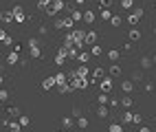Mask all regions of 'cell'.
<instances>
[{"mask_svg": "<svg viewBox=\"0 0 156 132\" xmlns=\"http://www.w3.org/2000/svg\"><path fill=\"white\" fill-rule=\"evenodd\" d=\"M62 7H64V5H62V0H53V2L48 5V16H55Z\"/></svg>", "mask_w": 156, "mask_h": 132, "instance_id": "1", "label": "cell"}, {"mask_svg": "<svg viewBox=\"0 0 156 132\" xmlns=\"http://www.w3.org/2000/svg\"><path fill=\"white\" fill-rule=\"evenodd\" d=\"M101 90H103V93H110V90H112V79L110 77L101 79Z\"/></svg>", "mask_w": 156, "mask_h": 132, "instance_id": "2", "label": "cell"}, {"mask_svg": "<svg viewBox=\"0 0 156 132\" xmlns=\"http://www.w3.org/2000/svg\"><path fill=\"white\" fill-rule=\"evenodd\" d=\"M13 18L18 20V22H22V20H24V11H22V7H13Z\"/></svg>", "mask_w": 156, "mask_h": 132, "instance_id": "3", "label": "cell"}, {"mask_svg": "<svg viewBox=\"0 0 156 132\" xmlns=\"http://www.w3.org/2000/svg\"><path fill=\"white\" fill-rule=\"evenodd\" d=\"M42 86L48 90V88H53V86H57V82H55V77H46L44 82H42Z\"/></svg>", "mask_w": 156, "mask_h": 132, "instance_id": "4", "label": "cell"}, {"mask_svg": "<svg viewBox=\"0 0 156 132\" xmlns=\"http://www.w3.org/2000/svg\"><path fill=\"white\" fill-rule=\"evenodd\" d=\"M97 42V33L95 31H88L86 33V44H95Z\"/></svg>", "mask_w": 156, "mask_h": 132, "instance_id": "5", "label": "cell"}, {"mask_svg": "<svg viewBox=\"0 0 156 132\" xmlns=\"http://www.w3.org/2000/svg\"><path fill=\"white\" fill-rule=\"evenodd\" d=\"M121 90H123V93H130V90H132V82H130V79H123V82H121Z\"/></svg>", "mask_w": 156, "mask_h": 132, "instance_id": "6", "label": "cell"}, {"mask_svg": "<svg viewBox=\"0 0 156 132\" xmlns=\"http://www.w3.org/2000/svg\"><path fill=\"white\" fill-rule=\"evenodd\" d=\"M55 82H57V86H66V75H64V73L55 75Z\"/></svg>", "mask_w": 156, "mask_h": 132, "instance_id": "7", "label": "cell"}, {"mask_svg": "<svg viewBox=\"0 0 156 132\" xmlns=\"http://www.w3.org/2000/svg\"><path fill=\"white\" fill-rule=\"evenodd\" d=\"M130 121H134V115L132 112H126V115L121 117V123H130Z\"/></svg>", "mask_w": 156, "mask_h": 132, "instance_id": "8", "label": "cell"}, {"mask_svg": "<svg viewBox=\"0 0 156 132\" xmlns=\"http://www.w3.org/2000/svg\"><path fill=\"white\" fill-rule=\"evenodd\" d=\"M18 62V53L13 51V53H9V57H7V64H16Z\"/></svg>", "mask_w": 156, "mask_h": 132, "instance_id": "9", "label": "cell"}, {"mask_svg": "<svg viewBox=\"0 0 156 132\" xmlns=\"http://www.w3.org/2000/svg\"><path fill=\"white\" fill-rule=\"evenodd\" d=\"M152 64H154V59H150V57H143V59H141V66H143V68H150Z\"/></svg>", "mask_w": 156, "mask_h": 132, "instance_id": "10", "label": "cell"}, {"mask_svg": "<svg viewBox=\"0 0 156 132\" xmlns=\"http://www.w3.org/2000/svg\"><path fill=\"white\" fill-rule=\"evenodd\" d=\"M110 75H112V77H117V75H121V66H119V64H114V66L110 68Z\"/></svg>", "mask_w": 156, "mask_h": 132, "instance_id": "11", "label": "cell"}, {"mask_svg": "<svg viewBox=\"0 0 156 132\" xmlns=\"http://www.w3.org/2000/svg\"><path fill=\"white\" fill-rule=\"evenodd\" d=\"M97 115H99L101 119H106V117H108V108H106V106H99V110H97Z\"/></svg>", "mask_w": 156, "mask_h": 132, "instance_id": "12", "label": "cell"}, {"mask_svg": "<svg viewBox=\"0 0 156 132\" xmlns=\"http://www.w3.org/2000/svg\"><path fill=\"white\" fill-rule=\"evenodd\" d=\"M108 101H110V97H108V93H101V95H99V104H101V106H106V104H108Z\"/></svg>", "mask_w": 156, "mask_h": 132, "instance_id": "13", "label": "cell"}, {"mask_svg": "<svg viewBox=\"0 0 156 132\" xmlns=\"http://www.w3.org/2000/svg\"><path fill=\"white\" fill-rule=\"evenodd\" d=\"M84 22H95V13H92V11H86V13H84Z\"/></svg>", "mask_w": 156, "mask_h": 132, "instance_id": "14", "label": "cell"}, {"mask_svg": "<svg viewBox=\"0 0 156 132\" xmlns=\"http://www.w3.org/2000/svg\"><path fill=\"white\" fill-rule=\"evenodd\" d=\"M2 20H5L7 24L11 22V20H16V18H13V11H7V13H2Z\"/></svg>", "mask_w": 156, "mask_h": 132, "instance_id": "15", "label": "cell"}, {"mask_svg": "<svg viewBox=\"0 0 156 132\" xmlns=\"http://www.w3.org/2000/svg\"><path fill=\"white\" fill-rule=\"evenodd\" d=\"M141 37V31H139V29H132V31H130V40H139Z\"/></svg>", "mask_w": 156, "mask_h": 132, "instance_id": "16", "label": "cell"}, {"mask_svg": "<svg viewBox=\"0 0 156 132\" xmlns=\"http://www.w3.org/2000/svg\"><path fill=\"white\" fill-rule=\"evenodd\" d=\"M64 128H66V130L73 128V117H64Z\"/></svg>", "mask_w": 156, "mask_h": 132, "instance_id": "17", "label": "cell"}, {"mask_svg": "<svg viewBox=\"0 0 156 132\" xmlns=\"http://www.w3.org/2000/svg\"><path fill=\"white\" fill-rule=\"evenodd\" d=\"M101 18H103V20H112V13H110V9H103V11H101Z\"/></svg>", "mask_w": 156, "mask_h": 132, "instance_id": "18", "label": "cell"}, {"mask_svg": "<svg viewBox=\"0 0 156 132\" xmlns=\"http://www.w3.org/2000/svg\"><path fill=\"white\" fill-rule=\"evenodd\" d=\"M9 130H11V132H20V123H16V121H11V123H9Z\"/></svg>", "mask_w": 156, "mask_h": 132, "instance_id": "19", "label": "cell"}, {"mask_svg": "<svg viewBox=\"0 0 156 132\" xmlns=\"http://www.w3.org/2000/svg\"><path fill=\"white\" fill-rule=\"evenodd\" d=\"M108 57L112 59V62H117V59H119V51H110V53H108Z\"/></svg>", "mask_w": 156, "mask_h": 132, "instance_id": "20", "label": "cell"}, {"mask_svg": "<svg viewBox=\"0 0 156 132\" xmlns=\"http://www.w3.org/2000/svg\"><path fill=\"white\" fill-rule=\"evenodd\" d=\"M77 126H79V128H86V126H88V119L79 117V119H77Z\"/></svg>", "mask_w": 156, "mask_h": 132, "instance_id": "21", "label": "cell"}, {"mask_svg": "<svg viewBox=\"0 0 156 132\" xmlns=\"http://www.w3.org/2000/svg\"><path fill=\"white\" fill-rule=\"evenodd\" d=\"M31 57H40V46H31Z\"/></svg>", "mask_w": 156, "mask_h": 132, "instance_id": "22", "label": "cell"}, {"mask_svg": "<svg viewBox=\"0 0 156 132\" xmlns=\"http://www.w3.org/2000/svg\"><path fill=\"white\" fill-rule=\"evenodd\" d=\"M121 106L130 108V106H132V99H130V97H123V99H121Z\"/></svg>", "mask_w": 156, "mask_h": 132, "instance_id": "23", "label": "cell"}, {"mask_svg": "<svg viewBox=\"0 0 156 132\" xmlns=\"http://www.w3.org/2000/svg\"><path fill=\"white\" fill-rule=\"evenodd\" d=\"M110 132H123L121 123H114V126H110Z\"/></svg>", "mask_w": 156, "mask_h": 132, "instance_id": "24", "label": "cell"}, {"mask_svg": "<svg viewBox=\"0 0 156 132\" xmlns=\"http://www.w3.org/2000/svg\"><path fill=\"white\" fill-rule=\"evenodd\" d=\"M88 75V70H86V66H81L79 70H77V77H86Z\"/></svg>", "mask_w": 156, "mask_h": 132, "instance_id": "25", "label": "cell"}, {"mask_svg": "<svg viewBox=\"0 0 156 132\" xmlns=\"http://www.w3.org/2000/svg\"><path fill=\"white\" fill-rule=\"evenodd\" d=\"M7 99H9V93L2 88V90H0V101H7Z\"/></svg>", "mask_w": 156, "mask_h": 132, "instance_id": "26", "label": "cell"}, {"mask_svg": "<svg viewBox=\"0 0 156 132\" xmlns=\"http://www.w3.org/2000/svg\"><path fill=\"white\" fill-rule=\"evenodd\" d=\"M128 20H130V24H136V22H139V16H136V13H132Z\"/></svg>", "mask_w": 156, "mask_h": 132, "instance_id": "27", "label": "cell"}, {"mask_svg": "<svg viewBox=\"0 0 156 132\" xmlns=\"http://www.w3.org/2000/svg\"><path fill=\"white\" fill-rule=\"evenodd\" d=\"M20 126H29V117H24V115H20Z\"/></svg>", "mask_w": 156, "mask_h": 132, "instance_id": "28", "label": "cell"}, {"mask_svg": "<svg viewBox=\"0 0 156 132\" xmlns=\"http://www.w3.org/2000/svg\"><path fill=\"white\" fill-rule=\"evenodd\" d=\"M121 7L123 9H130L132 7V0H121Z\"/></svg>", "mask_w": 156, "mask_h": 132, "instance_id": "29", "label": "cell"}, {"mask_svg": "<svg viewBox=\"0 0 156 132\" xmlns=\"http://www.w3.org/2000/svg\"><path fill=\"white\" fill-rule=\"evenodd\" d=\"M92 55H101V46H97V44L92 46Z\"/></svg>", "mask_w": 156, "mask_h": 132, "instance_id": "30", "label": "cell"}, {"mask_svg": "<svg viewBox=\"0 0 156 132\" xmlns=\"http://www.w3.org/2000/svg\"><path fill=\"white\" fill-rule=\"evenodd\" d=\"M18 112H20V110H18V108H9V115H11V117H20Z\"/></svg>", "mask_w": 156, "mask_h": 132, "instance_id": "31", "label": "cell"}, {"mask_svg": "<svg viewBox=\"0 0 156 132\" xmlns=\"http://www.w3.org/2000/svg\"><path fill=\"white\" fill-rule=\"evenodd\" d=\"M112 24H114V27H119V24H121V18H119V16H114V18H112Z\"/></svg>", "mask_w": 156, "mask_h": 132, "instance_id": "32", "label": "cell"}, {"mask_svg": "<svg viewBox=\"0 0 156 132\" xmlns=\"http://www.w3.org/2000/svg\"><path fill=\"white\" fill-rule=\"evenodd\" d=\"M88 57H90L88 53H81V55H79V62H88Z\"/></svg>", "mask_w": 156, "mask_h": 132, "instance_id": "33", "label": "cell"}, {"mask_svg": "<svg viewBox=\"0 0 156 132\" xmlns=\"http://www.w3.org/2000/svg\"><path fill=\"white\" fill-rule=\"evenodd\" d=\"M37 44H40V42H37L35 37H31V40H29V46H37Z\"/></svg>", "mask_w": 156, "mask_h": 132, "instance_id": "34", "label": "cell"}, {"mask_svg": "<svg viewBox=\"0 0 156 132\" xmlns=\"http://www.w3.org/2000/svg\"><path fill=\"white\" fill-rule=\"evenodd\" d=\"M134 123H143V117L141 115H134Z\"/></svg>", "mask_w": 156, "mask_h": 132, "instance_id": "35", "label": "cell"}, {"mask_svg": "<svg viewBox=\"0 0 156 132\" xmlns=\"http://www.w3.org/2000/svg\"><path fill=\"white\" fill-rule=\"evenodd\" d=\"M101 5H103V7H110V5H112V0H101Z\"/></svg>", "mask_w": 156, "mask_h": 132, "instance_id": "36", "label": "cell"}, {"mask_svg": "<svg viewBox=\"0 0 156 132\" xmlns=\"http://www.w3.org/2000/svg\"><path fill=\"white\" fill-rule=\"evenodd\" d=\"M136 132H150V130H147V128H145V126H143V128H139Z\"/></svg>", "mask_w": 156, "mask_h": 132, "instance_id": "37", "label": "cell"}, {"mask_svg": "<svg viewBox=\"0 0 156 132\" xmlns=\"http://www.w3.org/2000/svg\"><path fill=\"white\" fill-rule=\"evenodd\" d=\"M75 2H77V5H84V0H75Z\"/></svg>", "mask_w": 156, "mask_h": 132, "instance_id": "38", "label": "cell"}, {"mask_svg": "<svg viewBox=\"0 0 156 132\" xmlns=\"http://www.w3.org/2000/svg\"><path fill=\"white\" fill-rule=\"evenodd\" d=\"M154 64H156V55H154Z\"/></svg>", "mask_w": 156, "mask_h": 132, "instance_id": "39", "label": "cell"}, {"mask_svg": "<svg viewBox=\"0 0 156 132\" xmlns=\"http://www.w3.org/2000/svg\"><path fill=\"white\" fill-rule=\"evenodd\" d=\"M66 132H70V130H66Z\"/></svg>", "mask_w": 156, "mask_h": 132, "instance_id": "40", "label": "cell"}]
</instances>
